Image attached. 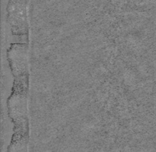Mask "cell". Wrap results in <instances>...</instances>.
<instances>
[{
	"label": "cell",
	"mask_w": 156,
	"mask_h": 152,
	"mask_svg": "<svg viewBox=\"0 0 156 152\" xmlns=\"http://www.w3.org/2000/svg\"><path fill=\"white\" fill-rule=\"evenodd\" d=\"M8 22L10 23L13 35H28L26 1H9L8 7Z\"/></svg>",
	"instance_id": "7a4b0ae2"
},
{
	"label": "cell",
	"mask_w": 156,
	"mask_h": 152,
	"mask_svg": "<svg viewBox=\"0 0 156 152\" xmlns=\"http://www.w3.org/2000/svg\"><path fill=\"white\" fill-rule=\"evenodd\" d=\"M29 74L14 77L12 93L8 99V114L14 124V133L28 135L27 99Z\"/></svg>",
	"instance_id": "6da1fadb"
},
{
	"label": "cell",
	"mask_w": 156,
	"mask_h": 152,
	"mask_svg": "<svg viewBox=\"0 0 156 152\" xmlns=\"http://www.w3.org/2000/svg\"><path fill=\"white\" fill-rule=\"evenodd\" d=\"M28 43H12L7 50V57L13 77L28 74Z\"/></svg>",
	"instance_id": "3957f363"
}]
</instances>
